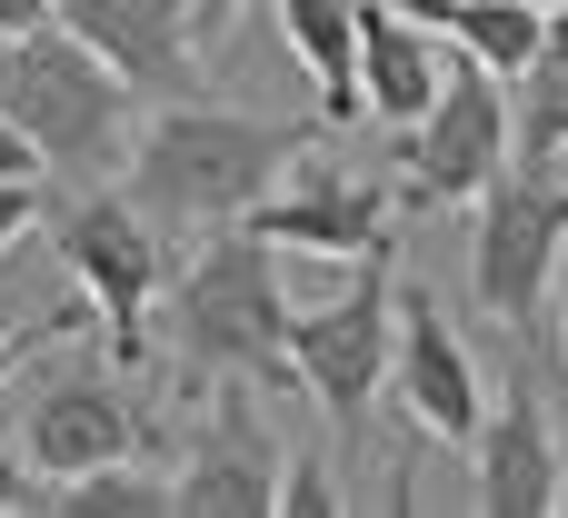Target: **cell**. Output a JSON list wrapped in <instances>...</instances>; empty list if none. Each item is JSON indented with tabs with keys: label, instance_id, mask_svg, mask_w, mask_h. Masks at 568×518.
<instances>
[{
	"label": "cell",
	"instance_id": "obj_1",
	"mask_svg": "<svg viewBox=\"0 0 568 518\" xmlns=\"http://www.w3.org/2000/svg\"><path fill=\"white\" fill-rule=\"evenodd\" d=\"M310 140L300 130H270L250 110H210V100H160V120L130 140V200L160 220V230H230L250 220L280 170L300 160Z\"/></svg>",
	"mask_w": 568,
	"mask_h": 518
},
{
	"label": "cell",
	"instance_id": "obj_2",
	"mask_svg": "<svg viewBox=\"0 0 568 518\" xmlns=\"http://www.w3.org/2000/svg\"><path fill=\"white\" fill-rule=\"evenodd\" d=\"M130 110H140V90L80 30L40 20L20 40H0V120H20V140L40 150V170H60V180L130 170V140H140Z\"/></svg>",
	"mask_w": 568,
	"mask_h": 518
},
{
	"label": "cell",
	"instance_id": "obj_3",
	"mask_svg": "<svg viewBox=\"0 0 568 518\" xmlns=\"http://www.w3.org/2000/svg\"><path fill=\"white\" fill-rule=\"evenodd\" d=\"M180 349L210 379H250V389H300L290 369V290H280V240H260L250 220L210 230L180 270Z\"/></svg>",
	"mask_w": 568,
	"mask_h": 518
},
{
	"label": "cell",
	"instance_id": "obj_4",
	"mask_svg": "<svg viewBox=\"0 0 568 518\" xmlns=\"http://www.w3.org/2000/svg\"><path fill=\"white\" fill-rule=\"evenodd\" d=\"M50 250L80 290V309L100 319L110 369H150V299L170 290V230L130 190H80L70 210H50Z\"/></svg>",
	"mask_w": 568,
	"mask_h": 518
},
{
	"label": "cell",
	"instance_id": "obj_5",
	"mask_svg": "<svg viewBox=\"0 0 568 518\" xmlns=\"http://www.w3.org/2000/svg\"><path fill=\"white\" fill-rule=\"evenodd\" d=\"M479 240H469V290L499 329H539L549 290H559V260H568V180L509 160L479 200Z\"/></svg>",
	"mask_w": 568,
	"mask_h": 518
},
{
	"label": "cell",
	"instance_id": "obj_6",
	"mask_svg": "<svg viewBox=\"0 0 568 518\" xmlns=\"http://www.w3.org/2000/svg\"><path fill=\"white\" fill-rule=\"evenodd\" d=\"M519 160V130H509V80L489 70V60H449V80H439V100L399 130V200L409 210H449V200H479L499 170Z\"/></svg>",
	"mask_w": 568,
	"mask_h": 518
},
{
	"label": "cell",
	"instance_id": "obj_7",
	"mask_svg": "<svg viewBox=\"0 0 568 518\" xmlns=\"http://www.w3.org/2000/svg\"><path fill=\"white\" fill-rule=\"evenodd\" d=\"M389 359H399V280H389V250H369V260L349 270V290L290 309V369H300V389L349 429V419H369V399L389 389Z\"/></svg>",
	"mask_w": 568,
	"mask_h": 518
},
{
	"label": "cell",
	"instance_id": "obj_8",
	"mask_svg": "<svg viewBox=\"0 0 568 518\" xmlns=\"http://www.w3.org/2000/svg\"><path fill=\"white\" fill-rule=\"evenodd\" d=\"M399 180H379V170H329V160H290L280 170V190L250 210V230L260 240H280V250H310V260H369V250H389V230H399Z\"/></svg>",
	"mask_w": 568,
	"mask_h": 518
},
{
	"label": "cell",
	"instance_id": "obj_9",
	"mask_svg": "<svg viewBox=\"0 0 568 518\" xmlns=\"http://www.w3.org/2000/svg\"><path fill=\"white\" fill-rule=\"evenodd\" d=\"M20 459H30V479H80V469L140 459V409L120 399V379H100V359H70L30 389Z\"/></svg>",
	"mask_w": 568,
	"mask_h": 518
},
{
	"label": "cell",
	"instance_id": "obj_10",
	"mask_svg": "<svg viewBox=\"0 0 568 518\" xmlns=\"http://www.w3.org/2000/svg\"><path fill=\"white\" fill-rule=\"evenodd\" d=\"M389 389H399V409H409L429 439L479 449V429H489V389H479V369H469V349H459V329L439 319L429 290L399 299V359H389Z\"/></svg>",
	"mask_w": 568,
	"mask_h": 518
},
{
	"label": "cell",
	"instance_id": "obj_11",
	"mask_svg": "<svg viewBox=\"0 0 568 518\" xmlns=\"http://www.w3.org/2000/svg\"><path fill=\"white\" fill-rule=\"evenodd\" d=\"M60 30H80L140 100H180L190 90V60H200L190 0H60Z\"/></svg>",
	"mask_w": 568,
	"mask_h": 518
},
{
	"label": "cell",
	"instance_id": "obj_12",
	"mask_svg": "<svg viewBox=\"0 0 568 518\" xmlns=\"http://www.w3.org/2000/svg\"><path fill=\"white\" fill-rule=\"evenodd\" d=\"M479 509L489 518H549L568 509V479H559V439H549V409L529 379L499 389L489 429H479Z\"/></svg>",
	"mask_w": 568,
	"mask_h": 518
},
{
	"label": "cell",
	"instance_id": "obj_13",
	"mask_svg": "<svg viewBox=\"0 0 568 518\" xmlns=\"http://www.w3.org/2000/svg\"><path fill=\"white\" fill-rule=\"evenodd\" d=\"M280 509V469L250 439V379H230V399L210 409V439L180 469V518H260Z\"/></svg>",
	"mask_w": 568,
	"mask_h": 518
},
{
	"label": "cell",
	"instance_id": "obj_14",
	"mask_svg": "<svg viewBox=\"0 0 568 518\" xmlns=\"http://www.w3.org/2000/svg\"><path fill=\"white\" fill-rule=\"evenodd\" d=\"M449 80V50L429 20H409L399 0H359V90H369V120L409 130Z\"/></svg>",
	"mask_w": 568,
	"mask_h": 518
},
{
	"label": "cell",
	"instance_id": "obj_15",
	"mask_svg": "<svg viewBox=\"0 0 568 518\" xmlns=\"http://www.w3.org/2000/svg\"><path fill=\"white\" fill-rule=\"evenodd\" d=\"M280 10V40L300 50V70L320 80V120H359L369 90H359V0H270Z\"/></svg>",
	"mask_w": 568,
	"mask_h": 518
},
{
	"label": "cell",
	"instance_id": "obj_16",
	"mask_svg": "<svg viewBox=\"0 0 568 518\" xmlns=\"http://www.w3.org/2000/svg\"><path fill=\"white\" fill-rule=\"evenodd\" d=\"M409 20H429L449 50H469V60H489L499 80H519L539 50H549V10L539 0H399Z\"/></svg>",
	"mask_w": 568,
	"mask_h": 518
},
{
	"label": "cell",
	"instance_id": "obj_17",
	"mask_svg": "<svg viewBox=\"0 0 568 518\" xmlns=\"http://www.w3.org/2000/svg\"><path fill=\"white\" fill-rule=\"evenodd\" d=\"M30 509H50V518H170L180 479H150V469L110 459V469H80V479H40Z\"/></svg>",
	"mask_w": 568,
	"mask_h": 518
},
{
	"label": "cell",
	"instance_id": "obj_18",
	"mask_svg": "<svg viewBox=\"0 0 568 518\" xmlns=\"http://www.w3.org/2000/svg\"><path fill=\"white\" fill-rule=\"evenodd\" d=\"M509 130H519V160L549 170L568 150V50H539L519 80H509Z\"/></svg>",
	"mask_w": 568,
	"mask_h": 518
},
{
	"label": "cell",
	"instance_id": "obj_19",
	"mask_svg": "<svg viewBox=\"0 0 568 518\" xmlns=\"http://www.w3.org/2000/svg\"><path fill=\"white\" fill-rule=\"evenodd\" d=\"M280 509H290V518H329V509H339V499H329V469H320L310 449L280 469Z\"/></svg>",
	"mask_w": 568,
	"mask_h": 518
},
{
	"label": "cell",
	"instance_id": "obj_20",
	"mask_svg": "<svg viewBox=\"0 0 568 518\" xmlns=\"http://www.w3.org/2000/svg\"><path fill=\"white\" fill-rule=\"evenodd\" d=\"M20 230H40V180H0V250Z\"/></svg>",
	"mask_w": 568,
	"mask_h": 518
},
{
	"label": "cell",
	"instance_id": "obj_21",
	"mask_svg": "<svg viewBox=\"0 0 568 518\" xmlns=\"http://www.w3.org/2000/svg\"><path fill=\"white\" fill-rule=\"evenodd\" d=\"M60 329H80V309H60V319H40V329H20V319H0V379L20 369V349H30V339H60Z\"/></svg>",
	"mask_w": 568,
	"mask_h": 518
},
{
	"label": "cell",
	"instance_id": "obj_22",
	"mask_svg": "<svg viewBox=\"0 0 568 518\" xmlns=\"http://www.w3.org/2000/svg\"><path fill=\"white\" fill-rule=\"evenodd\" d=\"M0 180H40V150L20 140V120H0Z\"/></svg>",
	"mask_w": 568,
	"mask_h": 518
},
{
	"label": "cell",
	"instance_id": "obj_23",
	"mask_svg": "<svg viewBox=\"0 0 568 518\" xmlns=\"http://www.w3.org/2000/svg\"><path fill=\"white\" fill-rule=\"evenodd\" d=\"M40 20H60V0H0V40H20V30H40Z\"/></svg>",
	"mask_w": 568,
	"mask_h": 518
},
{
	"label": "cell",
	"instance_id": "obj_24",
	"mask_svg": "<svg viewBox=\"0 0 568 518\" xmlns=\"http://www.w3.org/2000/svg\"><path fill=\"white\" fill-rule=\"evenodd\" d=\"M30 489H40V479H30V459H20V449H0V509H30Z\"/></svg>",
	"mask_w": 568,
	"mask_h": 518
},
{
	"label": "cell",
	"instance_id": "obj_25",
	"mask_svg": "<svg viewBox=\"0 0 568 518\" xmlns=\"http://www.w3.org/2000/svg\"><path fill=\"white\" fill-rule=\"evenodd\" d=\"M230 10H240V0H190V20H200V40H210V30H230Z\"/></svg>",
	"mask_w": 568,
	"mask_h": 518
},
{
	"label": "cell",
	"instance_id": "obj_26",
	"mask_svg": "<svg viewBox=\"0 0 568 518\" xmlns=\"http://www.w3.org/2000/svg\"><path fill=\"white\" fill-rule=\"evenodd\" d=\"M559 359H568V260H559Z\"/></svg>",
	"mask_w": 568,
	"mask_h": 518
},
{
	"label": "cell",
	"instance_id": "obj_27",
	"mask_svg": "<svg viewBox=\"0 0 568 518\" xmlns=\"http://www.w3.org/2000/svg\"><path fill=\"white\" fill-rule=\"evenodd\" d=\"M549 50H568V0H559V10H549Z\"/></svg>",
	"mask_w": 568,
	"mask_h": 518
},
{
	"label": "cell",
	"instance_id": "obj_28",
	"mask_svg": "<svg viewBox=\"0 0 568 518\" xmlns=\"http://www.w3.org/2000/svg\"><path fill=\"white\" fill-rule=\"evenodd\" d=\"M539 10H559V0H539Z\"/></svg>",
	"mask_w": 568,
	"mask_h": 518
}]
</instances>
